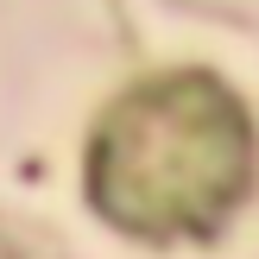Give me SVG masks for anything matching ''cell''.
<instances>
[{"mask_svg": "<svg viewBox=\"0 0 259 259\" xmlns=\"http://www.w3.org/2000/svg\"><path fill=\"white\" fill-rule=\"evenodd\" d=\"M247 190V114L202 70L139 82L89 139V202L126 234H196Z\"/></svg>", "mask_w": 259, "mask_h": 259, "instance_id": "cell-1", "label": "cell"}]
</instances>
